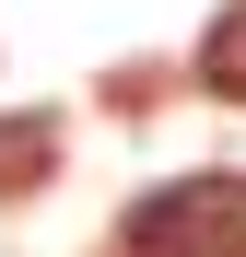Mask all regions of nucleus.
Wrapping results in <instances>:
<instances>
[{"label": "nucleus", "instance_id": "f257e3e1", "mask_svg": "<svg viewBox=\"0 0 246 257\" xmlns=\"http://www.w3.org/2000/svg\"><path fill=\"white\" fill-rule=\"evenodd\" d=\"M129 257H246V176H176L129 210Z\"/></svg>", "mask_w": 246, "mask_h": 257}, {"label": "nucleus", "instance_id": "f03ea898", "mask_svg": "<svg viewBox=\"0 0 246 257\" xmlns=\"http://www.w3.org/2000/svg\"><path fill=\"white\" fill-rule=\"evenodd\" d=\"M199 82H211L223 105H246V0L211 12V35H199Z\"/></svg>", "mask_w": 246, "mask_h": 257}]
</instances>
